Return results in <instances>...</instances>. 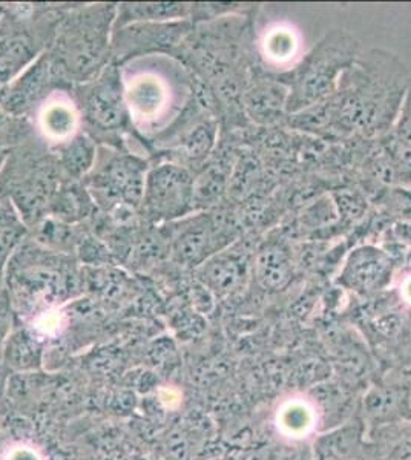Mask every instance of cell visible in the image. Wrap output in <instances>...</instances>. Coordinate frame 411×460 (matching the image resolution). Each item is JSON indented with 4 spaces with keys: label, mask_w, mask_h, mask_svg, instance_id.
Listing matches in <instances>:
<instances>
[{
    "label": "cell",
    "mask_w": 411,
    "mask_h": 460,
    "mask_svg": "<svg viewBox=\"0 0 411 460\" xmlns=\"http://www.w3.org/2000/svg\"><path fill=\"white\" fill-rule=\"evenodd\" d=\"M192 199V180L184 169L167 164L149 173L146 181L145 203L156 218H172L184 214Z\"/></svg>",
    "instance_id": "obj_1"
},
{
    "label": "cell",
    "mask_w": 411,
    "mask_h": 460,
    "mask_svg": "<svg viewBox=\"0 0 411 460\" xmlns=\"http://www.w3.org/2000/svg\"><path fill=\"white\" fill-rule=\"evenodd\" d=\"M97 183L106 197L136 204L145 190L143 168L136 160L121 158L111 163L106 171L100 175Z\"/></svg>",
    "instance_id": "obj_2"
},
{
    "label": "cell",
    "mask_w": 411,
    "mask_h": 460,
    "mask_svg": "<svg viewBox=\"0 0 411 460\" xmlns=\"http://www.w3.org/2000/svg\"><path fill=\"white\" fill-rule=\"evenodd\" d=\"M390 270L389 258L380 251L362 247L354 252L344 270V279L356 290H371L386 281Z\"/></svg>",
    "instance_id": "obj_3"
},
{
    "label": "cell",
    "mask_w": 411,
    "mask_h": 460,
    "mask_svg": "<svg viewBox=\"0 0 411 460\" xmlns=\"http://www.w3.org/2000/svg\"><path fill=\"white\" fill-rule=\"evenodd\" d=\"M88 114L102 128H115L123 123L125 110L115 80H104L89 95Z\"/></svg>",
    "instance_id": "obj_4"
},
{
    "label": "cell",
    "mask_w": 411,
    "mask_h": 460,
    "mask_svg": "<svg viewBox=\"0 0 411 460\" xmlns=\"http://www.w3.org/2000/svg\"><path fill=\"white\" fill-rule=\"evenodd\" d=\"M313 416L312 410L304 402L291 401L281 408L278 413V427L282 433L290 438H302L312 429Z\"/></svg>",
    "instance_id": "obj_5"
},
{
    "label": "cell",
    "mask_w": 411,
    "mask_h": 460,
    "mask_svg": "<svg viewBox=\"0 0 411 460\" xmlns=\"http://www.w3.org/2000/svg\"><path fill=\"white\" fill-rule=\"evenodd\" d=\"M376 460H411V429L384 436L376 448Z\"/></svg>",
    "instance_id": "obj_6"
},
{
    "label": "cell",
    "mask_w": 411,
    "mask_h": 460,
    "mask_svg": "<svg viewBox=\"0 0 411 460\" xmlns=\"http://www.w3.org/2000/svg\"><path fill=\"white\" fill-rule=\"evenodd\" d=\"M30 58V48L21 39H13L0 45V80L5 82L11 74Z\"/></svg>",
    "instance_id": "obj_7"
},
{
    "label": "cell",
    "mask_w": 411,
    "mask_h": 460,
    "mask_svg": "<svg viewBox=\"0 0 411 460\" xmlns=\"http://www.w3.org/2000/svg\"><path fill=\"white\" fill-rule=\"evenodd\" d=\"M93 157H94V147L85 138H78L67 151L63 152L65 166L68 168L69 172L76 175L85 172L91 166Z\"/></svg>",
    "instance_id": "obj_8"
},
{
    "label": "cell",
    "mask_w": 411,
    "mask_h": 460,
    "mask_svg": "<svg viewBox=\"0 0 411 460\" xmlns=\"http://www.w3.org/2000/svg\"><path fill=\"white\" fill-rule=\"evenodd\" d=\"M42 66H37L32 69L31 73L26 74L25 79L22 80V84L17 86L8 99V106H23L32 94H36L37 89L42 84Z\"/></svg>",
    "instance_id": "obj_9"
},
{
    "label": "cell",
    "mask_w": 411,
    "mask_h": 460,
    "mask_svg": "<svg viewBox=\"0 0 411 460\" xmlns=\"http://www.w3.org/2000/svg\"><path fill=\"white\" fill-rule=\"evenodd\" d=\"M82 195H78L76 192V189L73 190H67L65 194L58 199V210L63 217H68L69 220L73 218H78L82 217V212L85 214V206H86Z\"/></svg>",
    "instance_id": "obj_10"
},
{
    "label": "cell",
    "mask_w": 411,
    "mask_h": 460,
    "mask_svg": "<svg viewBox=\"0 0 411 460\" xmlns=\"http://www.w3.org/2000/svg\"><path fill=\"white\" fill-rule=\"evenodd\" d=\"M5 460H43L37 451L32 450L30 447H14L8 451Z\"/></svg>",
    "instance_id": "obj_11"
},
{
    "label": "cell",
    "mask_w": 411,
    "mask_h": 460,
    "mask_svg": "<svg viewBox=\"0 0 411 460\" xmlns=\"http://www.w3.org/2000/svg\"><path fill=\"white\" fill-rule=\"evenodd\" d=\"M160 401L166 407H177L178 403H180V393L177 390H174V388H162L160 390Z\"/></svg>",
    "instance_id": "obj_12"
},
{
    "label": "cell",
    "mask_w": 411,
    "mask_h": 460,
    "mask_svg": "<svg viewBox=\"0 0 411 460\" xmlns=\"http://www.w3.org/2000/svg\"><path fill=\"white\" fill-rule=\"evenodd\" d=\"M4 155H5V154H4V151H2V149H0V164H2V160H4Z\"/></svg>",
    "instance_id": "obj_13"
}]
</instances>
